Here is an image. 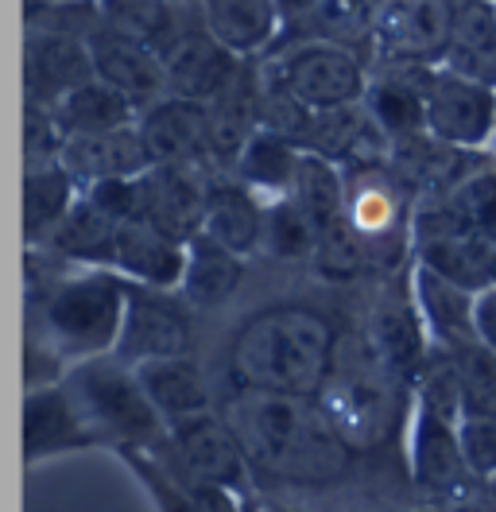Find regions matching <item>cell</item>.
<instances>
[{"label": "cell", "mask_w": 496, "mask_h": 512, "mask_svg": "<svg viewBox=\"0 0 496 512\" xmlns=\"http://www.w3.org/2000/svg\"><path fill=\"white\" fill-rule=\"evenodd\" d=\"M256 474L291 485H330L349 470L353 450L310 396L237 388L221 400Z\"/></svg>", "instance_id": "obj_1"}, {"label": "cell", "mask_w": 496, "mask_h": 512, "mask_svg": "<svg viewBox=\"0 0 496 512\" xmlns=\"http://www.w3.org/2000/svg\"><path fill=\"white\" fill-rule=\"evenodd\" d=\"M338 334L326 315L310 307H268L237 330L229 346V373L237 388L256 392H283V396H310L334 377Z\"/></svg>", "instance_id": "obj_2"}, {"label": "cell", "mask_w": 496, "mask_h": 512, "mask_svg": "<svg viewBox=\"0 0 496 512\" xmlns=\"http://www.w3.org/2000/svg\"><path fill=\"white\" fill-rule=\"evenodd\" d=\"M128 303V280L113 268H86L66 276L43 303V338L62 357H105L117 350Z\"/></svg>", "instance_id": "obj_3"}, {"label": "cell", "mask_w": 496, "mask_h": 512, "mask_svg": "<svg viewBox=\"0 0 496 512\" xmlns=\"http://www.w3.org/2000/svg\"><path fill=\"white\" fill-rule=\"evenodd\" d=\"M62 381L70 388V396L78 400V408L97 439H113L124 447H148L159 439V431H167V419L155 412L136 369L124 365L113 353L86 357Z\"/></svg>", "instance_id": "obj_4"}, {"label": "cell", "mask_w": 496, "mask_h": 512, "mask_svg": "<svg viewBox=\"0 0 496 512\" xmlns=\"http://www.w3.org/2000/svg\"><path fill=\"white\" fill-rule=\"evenodd\" d=\"M260 63L299 101H307L314 113L365 101L372 78V59L365 51L338 43V39H322V35H303L295 43H279Z\"/></svg>", "instance_id": "obj_5"}, {"label": "cell", "mask_w": 496, "mask_h": 512, "mask_svg": "<svg viewBox=\"0 0 496 512\" xmlns=\"http://www.w3.org/2000/svg\"><path fill=\"white\" fill-rule=\"evenodd\" d=\"M400 388L376 361L369 357V369H345L326 381L318 392L322 412L338 427V435L349 443V450L380 447L400 416Z\"/></svg>", "instance_id": "obj_6"}, {"label": "cell", "mask_w": 496, "mask_h": 512, "mask_svg": "<svg viewBox=\"0 0 496 512\" xmlns=\"http://www.w3.org/2000/svg\"><path fill=\"white\" fill-rule=\"evenodd\" d=\"M407 183L388 167H357L349 171V206H345V222L357 233L361 249L376 264H388L396 253H403V245L411 241V222L407 218Z\"/></svg>", "instance_id": "obj_7"}, {"label": "cell", "mask_w": 496, "mask_h": 512, "mask_svg": "<svg viewBox=\"0 0 496 512\" xmlns=\"http://www.w3.org/2000/svg\"><path fill=\"white\" fill-rule=\"evenodd\" d=\"M462 0H388L372 35V63L442 66Z\"/></svg>", "instance_id": "obj_8"}, {"label": "cell", "mask_w": 496, "mask_h": 512, "mask_svg": "<svg viewBox=\"0 0 496 512\" xmlns=\"http://www.w3.org/2000/svg\"><path fill=\"white\" fill-rule=\"evenodd\" d=\"M434 342L411 284H384L369 315V357L403 388H415L423 377Z\"/></svg>", "instance_id": "obj_9"}, {"label": "cell", "mask_w": 496, "mask_h": 512, "mask_svg": "<svg viewBox=\"0 0 496 512\" xmlns=\"http://www.w3.org/2000/svg\"><path fill=\"white\" fill-rule=\"evenodd\" d=\"M427 132L465 152H485L496 144V86L434 66L427 82Z\"/></svg>", "instance_id": "obj_10"}, {"label": "cell", "mask_w": 496, "mask_h": 512, "mask_svg": "<svg viewBox=\"0 0 496 512\" xmlns=\"http://www.w3.org/2000/svg\"><path fill=\"white\" fill-rule=\"evenodd\" d=\"M186 307L190 303L179 291L128 284L124 326L113 357H121L124 365H144V361H159V357H190L194 334H190Z\"/></svg>", "instance_id": "obj_11"}, {"label": "cell", "mask_w": 496, "mask_h": 512, "mask_svg": "<svg viewBox=\"0 0 496 512\" xmlns=\"http://www.w3.org/2000/svg\"><path fill=\"white\" fill-rule=\"evenodd\" d=\"M206 171H210L206 163H152L136 179V218L159 225L179 241L202 233L206 198L214 187Z\"/></svg>", "instance_id": "obj_12"}, {"label": "cell", "mask_w": 496, "mask_h": 512, "mask_svg": "<svg viewBox=\"0 0 496 512\" xmlns=\"http://www.w3.org/2000/svg\"><path fill=\"white\" fill-rule=\"evenodd\" d=\"M167 443L198 485H214V489L229 493L248 481L252 462H248L237 431L229 427V419L221 416V408L167 423Z\"/></svg>", "instance_id": "obj_13"}, {"label": "cell", "mask_w": 496, "mask_h": 512, "mask_svg": "<svg viewBox=\"0 0 496 512\" xmlns=\"http://www.w3.org/2000/svg\"><path fill=\"white\" fill-rule=\"evenodd\" d=\"M411 481L434 497H458L473 481L462 450V416L427 404L411 408Z\"/></svg>", "instance_id": "obj_14"}, {"label": "cell", "mask_w": 496, "mask_h": 512, "mask_svg": "<svg viewBox=\"0 0 496 512\" xmlns=\"http://www.w3.org/2000/svg\"><path fill=\"white\" fill-rule=\"evenodd\" d=\"M252 59H241L237 51H229L217 35L202 28V20L167 51V94L186 97V101H202L210 105L214 97H221Z\"/></svg>", "instance_id": "obj_15"}, {"label": "cell", "mask_w": 496, "mask_h": 512, "mask_svg": "<svg viewBox=\"0 0 496 512\" xmlns=\"http://www.w3.org/2000/svg\"><path fill=\"white\" fill-rule=\"evenodd\" d=\"M434 66L411 63H372L369 90H365V109L388 144H400L407 136L427 132V82Z\"/></svg>", "instance_id": "obj_16"}, {"label": "cell", "mask_w": 496, "mask_h": 512, "mask_svg": "<svg viewBox=\"0 0 496 512\" xmlns=\"http://www.w3.org/2000/svg\"><path fill=\"white\" fill-rule=\"evenodd\" d=\"M97 78L90 39L55 32H28L24 39V86L28 101L59 105L62 97Z\"/></svg>", "instance_id": "obj_17"}, {"label": "cell", "mask_w": 496, "mask_h": 512, "mask_svg": "<svg viewBox=\"0 0 496 512\" xmlns=\"http://www.w3.org/2000/svg\"><path fill=\"white\" fill-rule=\"evenodd\" d=\"M109 268L121 272L128 284H144L159 291H179L186 272V241L163 233L144 218H128L117 229Z\"/></svg>", "instance_id": "obj_18"}, {"label": "cell", "mask_w": 496, "mask_h": 512, "mask_svg": "<svg viewBox=\"0 0 496 512\" xmlns=\"http://www.w3.org/2000/svg\"><path fill=\"white\" fill-rule=\"evenodd\" d=\"M90 51H93V70H97V78L109 82L113 90H121L124 97H132L140 109L167 94V66H163V55L152 51L148 43L117 32L113 24H101V28L90 35Z\"/></svg>", "instance_id": "obj_19"}, {"label": "cell", "mask_w": 496, "mask_h": 512, "mask_svg": "<svg viewBox=\"0 0 496 512\" xmlns=\"http://www.w3.org/2000/svg\"><path fill=\"white\" fill-rule=\"evenodd\" d=\"M136 128L144 136V148H148L152 163H206L210 167V156H206L210 113L202 101L163 94L159 101L144 105Z\"/></svg>", "instance_id": "obj_20"}, {"label": "cell", "mask_w": 496, "mask_h": 512, "mask_svg": "<svg viewBox=\"0 0 496 512\" xmlns=\"http://www.w3.org/2000/svg\"><path fill=\"white\" fill-rule=\"evenodd\" d=\"M194 12L241 59H268L287 32L279 0H194Z\"/></svg>", "instance_id": "obj_21"}, {"label": "cell", "mask_w": 496, "mask_h": 512, "mask_svg": "<svg viewBox=\"0 0 496 512\" xmlns=\"http://www.w3.org/2000/svg\"><path fill=\"white\" fill-rule=\"evenodd\" d=\"M411 291L423 311L434 350H462L469 342H481L477 338V291L462 288L458 280L434 272L431 264H419V260L411 268Z\"/></svg>", "instance_id": "obj_22"}, {"label": "cell", "mask_w": 496, "mask_h": 512, "mask_svg": "<svg viewBox=\"0 0 496 512\" xmlns=\"http://www.w3.org/2000/svg\"><path fill=\"white\" fill-rule=\"evenodd\" d=\"M62 167L82 183H105V179H136L152 167L140 128H109V132H82L66 136L62 144Z\"/></svg>", "instance_id": "obj_23"}, {"label": "cell", "mask_w": 496, "mask_h": 512, "mask_svg": "<svg viewBox=\"0 0 496 512\" xmlns=\"http://www.w3.org/2000/svg\"><path fill=\"white\" fill-rule=\"evenodd\" d=\"M97 443L93 427L86 423L78 400L70 396L66 381L28 388V404H24V450L28 462L51 458L59 450L90 447Z\"/></svg>", "instance_id": "obj_24"}, {"label": "cell", "mask_w": 496, "mask_h": 512, "mask_svg": "<svg viewBox=\"0 0 496 512\" xmlns=\"http://www.w3.org/2000/svg\"><path fill=\"white\" fill-rule=\"evenodd\" d=\"M210 113V144L206 156L214 171H237L252 132L260 128V59L245 66V74L206 105Z\"/></svg>", "instance_id": "obj_25"}, {"label": "cell", "mask_w": 496, "mask_h": 512, "mask_svg": "<svg viewBox=\"0 0 496 512\" xmlns=\"http://www.w3.org/2000/svg\"><path fill=\"white\" fill-rule=\"evenodd\" d=\"M202 233L214 237L217 245L233 249L237 256L260 253L264 245V202L248 183L233 179H214L210 198H206V218Z\"/></svg>", "instance_id": "obj_26"}, {"label": "cell", "mask_w": 496, "mask_h": 512, "mask_svg": "<svg viewBox=\"0 0 496 512\" xmlns=\"http://www.w3.org/2000/svg\"><path fill=\"white\" fill-rule=\"evenodd\" d=\"M469 156H473V152L454 148V144L438 140L431 132H419V136H407L400 144H392L388 167L400 175L407 187H415V191L446 194L473 171V167H469Z\"/></svg>", "instance_id": "obj_27"}, {"label": "cell", "mask_w": 496, "mask_h": 512, "mask_svg": "<svg viewBox=\"0 0 496 512\" xmlns=\"http://www.w3.org/2000/svg\"><path fill=\"white\" fill-rule=\"evenodd\" d=\"M101 12H105V24L148 43L163 59L198 24L194 0H101Z\"/></svg>", "instance_id": "obj_28"}, {"label": "cell", "mask_w": 496, "mask_h": 512, "mask_svg": "<svg viewBox=\"0 0 496 512\" xmlns=\"http://www.w3.org/2000/svg\"><path fill=\"white\" fill-rule=\"evenodd\" d=\"M132 369L144 384L148 400L155 404V412L167 423L214 412L206 377L190 357H159V361H144V365H132Z\"/></svg>", "instance_id": "obj_29"}, {"label": "cell", "mask_w": 496, "mask_h": 512, "mask_svg": "<svg viewBox=\"0 0 496 512\" xmlns=\"http://www.w3.org/2000/svg\"><path fill=\"white\" fill-rule=\"evenodd\" d=\"M82 194V183L62 167V160L28 167L24 175V237L31 245H47L66 222Z\"/></svg>", "instance_id": "obj_30"}, {"label": "cell", "mask_w": 496, "mask_h": 512, "mask_svg": "<svg viewBox=\"0 0 496 512\" xmlns=\"http://www.w3.org/2000/svg\"><path fill=\"white\" fill-rule=\"evenodd\" d=\"M241 276H245V256L217 245L214 237H206V233H194L186 241V272L183 284H179V295L190 307H217V303H225L237 291Z\"/></svg>", "instance_id": "obj_31"}, {"label": "cell", "mask_w": 496, "mask_h": 512, "mask_svg": "<svg viewBox=\"0 0 496 512\" xmlns=\"http://www.w3.org/2000/svg\"><path fill=\"white\" fill-rule=\"evenodd\" d=\"M117 229L121 218L109 214L97 198L82 191L74 210L66 214V222L55 229V237L47 241L62 260H74L82 268H109V256H113V241H117Z\"/></svg>", "instance_id": "obj_32"}, {"label": "cell", "mask_w": 496, "mask_h": 512, "mask_svg": "<svg viewBox=\"0 0 496 512\" xmlns=\"http://www.w3.org/2000/svg\"><path fill=\"white\" fill-rule=\"evenodd\" d=\"M291 198L303 206L310 222L318 225V237L326 229L345 222V206H349V171L334 163L330 156L307 148L303 160H299V171H295V183H291Z\"/></svg>", "instance_id": "obj_33"}, {"label": "cell", "mask_w": 496, "mask_h": 512, "mask_svg": "<svg viewBox=\"0 0 496 512\" xmlns=\"http://www.w3.org/2000/svg\"><path fill=\"white\" fill-rule=\"evenodd\" d=\"M442 66L496 86V0H462Z\"/></svg>", "instance_id": "obj_34"}, {"label": "cell", "mask_w": 496, "mask_h": 512, "mask_svg": "<svg viewBox=\"0 0 496 512\" xmlns=\"http://www.w3.org/2000/svg\"><path fill=\"white\" fill-rule=\"evenodd\" d=\"M140 105L121 90H113L109 82L90 78L86 86L70 90L55 105V117L66 136H82V132H109V128H128L140 121Z\"/></svg>", "instance_id": "obj_35"}, {"label": "cell", "mask_w": 496, "mask_h": 512, "mask_svg": "<svg viewBox=\"0 0 496 512\" xmlns=\"http://www.w3.org/2000/svg\"><path fill=\"white\" fill-rule=\"evenodd\" d=\"M303 152H307L303 144L279 136V132H272V128H256L233 175H237L241 183H248L256 194L279 198V194L291 191Z\"/></svg>", "instance_id": "obj_36"}, {"label": "cell", "mask_w": 496, "mask_h": 512, "mask_svg": "<svg viewBox=\"0 0 496 512\" xmlns=\"http://www.w3.org/2000/svg\"><path fill=\"white\" fill-rule=\"evenodd\" d=\"M260 249L276 260H314L318 225L303 214V206L291 194L264 202V245Z\"/></svg>", "instance_id": "obj_37"}, {"label": "cell", "mask_w": 496, "mask_h": 512, "mask_svg": "<svg viewBox=\"0 0 496 512\" xmlns=\"http://www.w3.org/2000/svg\"><path fill=\"white\" fill-rule=\"evenodd\" d=\"M388 0H322L318 12L307 20V35H322V39H338L357 51L369 55L376 24L384 16Z\"/></svg>", "instance_id": "obj_38"}, {"label": "cell", "mask_w": 496, "mask_h": 512, "mask_svg": "<svg viewBox=\"0 0 496 512\" xmlns=\"http://www.w3.org/2000/svg\"><path fill=\"white\" fill-rule=\"evenodd\" d=\"M462 384L465 416H496V350L485 342H469L462 350H446Z\"/></svg>", "instance_id": "obj_39"}, {"label": "cell", "mask_w": 496, "mask_h": 512, "mask_svg": "<svg viewBox=\"0 0 496 512\" xmlns=\"http://www.w3.org/2000/svg\"><path fill=\"white\" fill-rule=\"evenodd\" d=\"M260 128H272L303 148L310 144V128H314V109L291 94L279 78H272L264 63H260Z\"/></svg>", "instance_id": "obj_40"}, {"label": "cell", "mask_w": 496, "mask_h": 512, "mask_svg": "<svg viewBox=\"0 0 496 512\" xmlns=\"http://www.w3.org/2000/svg\"><path fill=\"white\" fill-rule=\"evenodd\" d=\"M24 24L28 32H55L90 39L101 24V0H24Z\"/></svg>", "instance_id": "obj_41"}, {"label": "cell", "mask_w": 496, "mask_h": 512, "mask_svg": "<svg viewBox=\"0 0 496 512\" xmlns=\"http://www.w3.org/2000/svg\"><path fill=\"white\" fill-rule=\"evenodd\" d=\"M62 144H66V132H62L59 117H55V105L28 101V105H24V148H28V167L62 160Z\"/></svg>", "instance_id": "obj_42"}, {"label": "cell", "mask_w": 496, "mask_h": 512, "mask_svg": "<svg viewBox=\"0 0 496 512\" xmlns=\"http://www.w3.org/2000/svg\"><path fill=\"white\" fill-rule=\"evenodd\" d=\"M462 450L473 481L496 474V416H465L462 419Z\"/></svg>", "instance_id": "obj_43"}, {"label": "cell", "mask_w": 496, "mask_h": 512, "mask_svg": "<svg viewBox=\"0 0 496 512\" xmlns=\"http://www.w3.org/2000/svg\"><path fill=\"white\" fill-rule=\"evenodd\" d=\"M477 338L496 350V284L477 291Z\"/></svg>", "instance_id": "obj_44"}, {"label": "cell", "mask_w": 496, "mask_h": 512, "mask_svg": "<svg viewBox=\"0 0 496 512\" xmlns=\"http://www.w3.org/2000/svg\"><path fill=\"white\" fill-rule=\"evenodd\" d=\"M318 4H322V0H279L283 24H287V28H299V24H307L310 16L318 12Z\"/></svg>", "instance_id": "obj_45"}, {"label": "cell", "mask_w": 496, "mask_h": 512, "mask_svg": "<svg viewBox=\"0 0 496 512\" xmlns=\"http://www.w3.org/2000/svg\"><path fill=\"white\" fill-rule=\"evenodd\" d=\"M450 512H496V505L481 493V497H465V501H450Z\"/></svg>", "instance_id": "obj_46"}, {"label": "cell", "mask_w": 496, "mask_h": 512, "mask_svg": "<svg viewBox=\"0 0 496 512\" xmlns=\"http://www.w3.org/2000/svg\"><path fill=\"white\" fill-rule=\"evenodd\" d=\"M481 493H485V497H489V501H493V505H496V474H493V478H485V481H481Z\"/></svg>", "instance_id": "obj_47"}, {"label": "cell", "mask_w": 496, "mask_h": 512, "mask_svg": "<svg viewBox=\"0 0 496 512\" xmlns=\"http://www.w3.org/2000/svg\"><path fill=\"white\" fill-rule=\"evenodd\" d=\"M419 512H450L446 505H434V509H419Z\"/></svg>", "instance_id": "obj_48"}, {"label": "cell", "mask_w": 496, "mask_h": 512, "mask_svg": "<svg viewBox=\"0 0 496 512\" xmlns=\"http://www.w3.org/2000/svg\"><path fill=\"white\" fill-rule=\"evenodd\" d=\"M272 512H291V509H272Z\"/></svg>", "instance_id": "obj_49"}]
</instances>
